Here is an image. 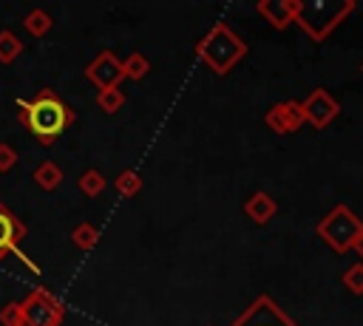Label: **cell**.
<instances>
[{
    "mask_svg": "<svg viewBox=\"0 0 363 326\" xmlns=\"http://www.w3.org/2000/svg\"><path fill=\"white\" fill-rule=\"evenodd\" d=\"M17 111L20 122L40 145H54L65 128L74 125V111L51 88H43L34 99H17Z\"/></svg>",
    "mask_w": 363,
    "mask_h": 326,
    "instance_id": "obj_1",
    "label": "cell"
},
{
    "mask_svg": "<svg viewBox=\"0 0 363 326\" xmlns=\"http://www.w3.org/2000/svg\"><path fill=\"white\" fill-rule=\"evenodd\" d=\"M247 54L244 40L227 26V23H216L199 43H196V57L213 71V74H227L233 71Z\"/></svg>",
    "mask_w": 363,
    "mask_h": 326,
    "instance_id": "obj_2",
    "label": "cell"
},
{
    "mask_svg": "<svg viewBox=\"0 0 363 326\" xmlns=\"http://www.w3.org/2000/svg\"><path fill=\"white\" fill-rule=\"evenodd\" d=\"M354 11V0H315V3H303L301 0V11L295 17V23L315 40L323 43L349 14Z\"/></svg>",
    "mask_w": 363,
    "mask_h": 326,
    "instance_id": "obj_3",
    "label": "cell"
},
{
    "mask_svg": "<svg viewBox=\"0 0 363 326\" xmlns=\"http://www.w3.org/2000/svg\"><path fill=\"white\" fill-rule=\"evenodd\" d=\"M360 230H363L360 218H357L346 204H335V207L318 221V227H315V232H318L337 255H343V252H349V249L354 247V238H357Z\"/></svg>",
    "mask_w": 363,
    "mask_h": 326,
    "instance_id": "obj_4",
    "label": "cell"
},
{
    "mask_svg": "<svg viewBox=\"0 0 363 326\" xmlns=\"http://www.w3.org/2000/svg\"><path fill=\"white\" fill-rule=\"evenodd\" d=\"M17 306H20V326H60L65 317L62 300L43 286L31 289L23 300H17Z\"/></svg>",
    "mask_w": 363,
    "mask_h": 326,
    "instance_id": "obj_5",
    "label": "cell"
},
{
    "mask_svg": "<svg viewBox=\"0 0 363 326\" xmlns=\"http://www.w3.org/2000/svg\"><path fill=\"white\" fill-rule=\"evenodd\" d=\"M233 326H298L269 295H258L235 320Z\"/></svg>",
    "mask_w": 363,
    "mask_h": 326,
    "instance_id": "obj_6",
    "label": "cell"
},
{
    "mask_svg": "<svg viewBox=\"0 0 363 326\" xmlns=\"http://www.w3.org/2000/svg\"><path fill=\"white\" fill-rule=\"evenodd\" d=\"M85 77H88L99 91L119 88V82L125 79V65H122V60H119L113 51H99V54L88 62Z\"/></svg>",
    "mask_w": 363,
    "mask_h": 326,
    "instance_id": "obj_7",
    "label": "cell"
},
{
    "mask_svg": "<svg viewBox=\"0 0 363 326\" xmlns=\"http://www.w3.org/2000/svg\"><path fill=\"white\" fill-rule=\"evenodd\" d=\"M301 105H303V119L312 125V128H326V125H332L335 122V116L340 113V105H337V99L326 91V88H315L306 99H301Z\"/></svg>",
    "mask_w": 363,
    "mask_h": 326,
    "instance_id": "obj_8",
    "label": "cell"
},
{
    "mask_svg": "<svg viewBox=\"0 0 363 326\" xmlns=\"http://www.w3.org/2000/svg\"><path fill=\"white\" fill-rule=\"evenodd\" d=\"M23 235H26L23 221H20V218H17L6 204H0V258H6L9 252H14L23 264H28L34 272H40V269H37V264H34V261H28V258L23 255V249H20Z\"/></svg>",
    "mask_w": 363,
    "mask_h": 326,
    "instance_id": "obj_9",
    "label": "cell"
},
{
    "mask_svg": "<svg viewBox=\"0 0 363 326\" xmlns=\"http://www.w3.org/2000/svg\"><path fill=\"white\" fill-rule=\"evenodd\" d=\"M303 105L298 99H284V102H275L267 113H264V125L272 130V133H295L301 125H303Z\"/></svg>",
    "mask_w": 363,
    "mask_h": 326,
    "instance_id": "obj_10",
    "label": "cell"
},
{
    "mask_svg": "<svg viewBox=\"0 0 363 326\" xmlns=\"http://www.w3.org/2000/svg\"><path fill=\"white\" fill-rule=\"evenodd\" d=\"M255 9H258V14H261L272 28L284 31V28H289V26L295 23V17H298V11H301V0H261Z\"/></svg>",
    "mask_w": 363,
    "mask_h": 326,
    "instance_id": "obj_11",
    "label": "cell"
},
{
    "mask_svg": "<svg viewBox=\"0 0 363 326\" xmlns=\"http://www.w3.org/2000/svg\"><path fill=\"white\" fill-rule=\"evenodd\" d=\"M275 213H278V204H275V198H272L269 193H264V190L252 193V196L244 201V215H247L250 221H255V224L272 221Z\"/></svg>",
    "mask_w": 363,
    "mask_h": 326,
    "instance_id": "obj_12",
    "label": "cell"
},
{
    "mask_svg": "<svg viewBox=\"0 0 363 326\" xmlns=\"http://www.w3.org/2000/svg\"><path fill=\"white\" fill-rule=\"evenodd\" d=\"M31 179H34V184H37L40 190L51 193V190H57V187L62 184V170H60L57 162H48V159H45V162H40V164L34 167Z\"/></svg>",
    "mask_w": 363,
    "mask_h": 326,
    "instance_id": "obj_13",
    "label": "cell"
},
{
    "mask_svg": "<svg viewBox=\"0 0 363 326\" xmlns=\"http://www.w3.org/2000/svg\"><path fill=\"white\" fill-rule=\"evenodd\" d=\"M51 26H54V20H51V14H48L45 9H31V11L26 14V20H23V28H26L31 37H45V34L51 31Z\"/></svg>",
    "mask_w": 363,
    "mask_h": 326,
    "instance_id": "obj_14",
    "label": "cell"
},
{
    "mask_svg": "<svg viewBox=\"0 0 363 326\" xmlns=\"http://www.w3.org/2000/svg\"><path fill=\"white\" fill-rule=\"evenodd\" d=\"M77 187L82 190V196H88V198H96V196H102L105 193V187H108V179L99 173V170H85L79 179H77Z\"/></svg>",
    "mask_w": 363,
    "mask_h": 326,
    "instance_id": "obj_15",
    "label": "cell"
},
{
    "mask_svg": "<svg viewBox=\"0 0 363 326\" xmlns=\"http://www.w3.org/2000/svg\"><path fill=\"white\" fill-rule=\"evenodd\" d=\"M71 244H74L77 249H94V247L99 244V227H94V224H88V221L77 224V227L71 230Z\"/></svg>",
    "mask_w": 363,
    "mask_h": 326,
    "instance_id": "obj_16",
    "label": "cell"
},
{
    "mask_svg": "<svg viewBox=\"0 0 363 326\" xmlns=\"http://www.w3.org/2000/svg\"><path fill=\"white\" fill-rule=\"evenodd\" d=\"M122 65H125V79H133V82L145 79L147 71H150V60H147L145 54H139V51L128 54V57L122 60Z\"/></svg>",
    "mask_w": 363,
    "mask_h": 326,
    "instance_id": "obj_17",
    "label": "cell"
},
{
    "mask_svg": "<svg viewBox=\"0 0 363 326\" xmlns=\"http://www.w3.org/2000/svg\"><path fill=\"white\" fill-rule=\"evenodd\" d=\"M20 54H23V40H20L14 31L3 28V31H0V62L9 65V62L17 60Z\"/></svg>",
    "mask_w": 363,
    "mask_h": 326,
    "instance_id": "obj_18",
    "label": "cell"
},
{
    "mask_svg": "<svg viewBox=\"0 0 363 326\" xmlns=\"http://www.w3.org/2000/svg\"><path fill=\"white\" fill-rule=\"evenodd\" d=\"M113 187L122 198H133L139 190H142V176L136 170H122L116 179H113Z\"/></svg>",
    "mask_w": 363,
    "mask_h": 326,
    "instance_id": "obj_19",
    "label": "cell"
},
{
    "mask_svg": "<svg viewBox=\"0 0 363 326\" xmlns=\"http://www.w3.org/2000/svg\"><path fill=\"white\" fill-rule=\"evenodd\" d=\"M122 105H125V91L122 88H108V91L96 94V108L102 113H116Z\"/></svg>",
    "mask_w": 363,
    "mask_h": 326,
    "instance_id": "obj_20",
    "label": "cell"
},
{
    "mask_svg": "<svg viewBox=\"0 0 363 326\" xmlns=\"http://www.w3.org/2000/svg\"><path fill=\"white\" fill-rule=\"evenodd\" d=\"M343 286L352 292V295H363V261H354V264H349L346 266V272H343Z\"/></svg>",
    "mask_w": 363,
    "mask_h": 326,
    "instance_id": "obj_21",
    "label": "cell"
},
{
    "mask_svg": "<svg viewBox=\"0 0 363 326\" xmlns=\"http://www.w3.org/2000/svg\"><path fill=\"white\" fill-rule=\"evenodd\" d=\"M17 164V147H11L9 142H0V173H9Z\"/></svg>",
    "mask_w": 363,
    "mask_h": 326,
    "instance_id": "obj_22",
    "label": "cell"
},
{
    "mask_svg": "<svg viewBox=\"0 0 363 326\" xmlns=\"http://www.w3.org/2000/svg\"><path fill=\"white\" fill-rule=\"evenodd\" d=\"M0 323L3 326H20V306H17V300H11V303H6L0 309Z\"/></svg>",
    "mask_w": 363,
    "mask_h": 326,
    "instance_id": "obj_23",
    "label": "cell"
},
{
    "mask_svg": "<svg viewBox=\"0 0 363 326\" xmlns=\"http://www.w3.org/2000/svg\"><path fill=\"white\" fill-rule=\"evenodd\" d=\"M357 255H360V261H363V230L357 232V238H354V247H352Z\"/></svg>",
    "mask_w": 363,
    "mask_h": 326,
    "instance_id": "obj_24",
    "label": "cell"
},
{
    "mask_svg": "<svg viewBox=\"0 0 363 326\" xmlns=\"http://www.w3.org/2000/svg\"><path fill=\"white\" fill-rule=\"evenodd\" d=\"M360 74H363V62H360Z\"/></svg>",
    "mask_w": 363,
    "mask_h": 326,
    "instance_id": "obj_25",
    "label": "cell"
}]
</instances>
